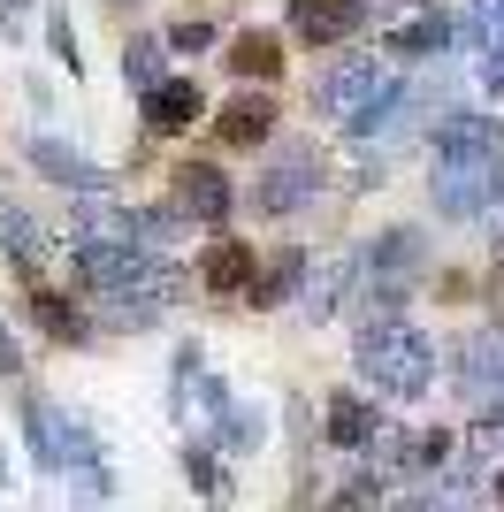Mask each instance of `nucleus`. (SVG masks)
<instances>
[{
    "instance_id": "obj_1",
    "label": "nucleus",
    "mask_w": 504,
    "mask_h": 512,
    "mask_svg": "<svg viewBox=\"0 0 504 512\" xmlns=\"http://www.w3.org/2000/svg\"><path fill=\"white\" fill-rule=\"evenodd\" d=\"M497 161H504V123H497V115H443V130H436V176H428L436 214L474 222V214L497 199Z\"/></svg>"
},
{
    "instance_id": "obj_2",
    "label": "nucleus",
    "mask_w": 504,
    "mask_h": 512,
    "mask_svg": "<svg viewBox=\"0 0 504 512\" xmlns=\"http://www.w3.org/2000/svg\"><path fill=\"white\" fill-rule=\"evenodd\" d=\"M352 367H359V383L382 390V398H420L436 383V337L413 329L405 314H375L352 344Z\"/></svg>"
},
{
    "instance_id": "obj_3",
    "label": "nucleus",
    "mask_w": 504,
    "mask_h": 512,
    "mask_svg": "<svg viewBox=\"0 0 504 512\" xmlns=\"http://www.w3.org/2000/svg\"><path fill=\"white\" fill-rule=\"evenodd\" d=\"M314 199H321V161L314 153H275L268 169L245 184V207L260 214V222H283V214L314 207Z\"/></svg>"
},
{
    "instance_id": "obj_4",
    "label": "nucleus",
    "mask_w": 504,
    "mask_h": 512,
    "mask_svg": "<svg viewBox=\"0 0 504 512\" xmlns=\"http://www.w3.org/2000/svg\"><path fill=\"white\" fill-rule=\"evenodd\" d=\"M382 85H390V62H382V54H336V62L314 77V115H329V123H352V115L375 100Z\"/></svg>"
},
{
    "instance_id": "obj_5",
    "label": "nucleus",
    "mask_w": 504,
    "mask_h": 512,
    "mask_svg": "<svg viewBox=\"0 0 504 512\" xmlns=\"http://www.w3.org/2000/svg\"><path fill=\"white\" fill-rule=\"evenodd\" d=\"M168 192H176V207H184V222H207V230H222L230 222V207H237V184L214 161H176V176H168Z\"/></svg>"
},
{
    "instance_id": "obj_6",
    "label": "nucleus",
    "mask_w": 504,
    "mask_h": 512,
    "mask_svg": "<svg viewBox=\"0 0 504 512\" xmlns=\"http://www.w3.org/2000/svg\"><path fill=\"white\" fill-rule=\"evenodd\" d=\"M306 268H314V260H306V245H275L268 260H252V276H245V291H237V299H245L252 314H275V306H291L298 291H306Z\"/></svg>"
},
{
    "instance_id": "obj_7",
    "label": "nucleus",
    "mask_w": 504,
    "mask_h": 512,
    "mask_svg": "<svg viewBox=\"0 0 504 512\" xmlns=\"http://www.w3.org/2000/svg\"><path fill=\"white\" fill-rule=\"evenodd\" d=\"M367 0H291V39L298 46H344L367 31Z\"/></svg>"
},
{
    "instance_id": "obj_8",
    "label": "nucleus",
    "mask_w": 504,
    "mask_h": 512,
    "mask_svg": "<svg viewBox=\"0 0 504 512\" xmlns=\"http://www.w3.org/2000/svg\"><path fill=\"white\" fill-rule=\"evenodd\" d=\"M23 161H31V169L46 176V184H62V192H107V184H115V176L100 169V161H92V153H77V146H62V138H31V146H23Z\"/></svg>"
},
{
    "instance_id": "obj_9",
    "label": "nucleus",
    "mask_w": 504,
    "mask_h": 512,
    "mask_svg": "<svg viewBox=\"0 0 504 512\" xmlns=\"http://www.w3.org/2000/svg\"><path fill=\"white\" fill-rule=\"evenodd\" d=\"M275 115H283V107H275L268 92H237V100L214 115V146L222 153H260L275 138Z\"/></svg>"
},
{
    "instance_id": "obj_10",
    "label": "nucleus",
    "mask_w": 504,
    "mask_h": 512,
    "mask_svg": "<svg viewBox=\"0 0 504 512\" xmlns=\"http://www.w3.org/2000/svg\"><path fill=\"white\" fill-rule=\"evenodd\" d=\"M138 100H146V130H153V138H176V130H191L199 115H207L199 77H161V85H146Z\"/></svg>"
},
{
    "instance_id": "obj_11",
    "label": "nucleus",
    "mask_w": 504,
    "mask_h": 512,
    "mask_svg": "<svg viewBox=\"0 0 504 512\" xmlns=\"http://www.w3.org/2000/svg\"><path fill=\"white\" fill-rule=\"evenodd\" d=\"M375 428H382V413L367 406L359 390H329V406H321V436H329V444L367 451V444H375Z\"/></svg>"
},
{
    "instance_id": "obj_12",
    "label": "nucleus",
    "mask_w": 504,
    "mask_h": 512,
    "mask_svg": "<svg viewBox=\"0 0 504 512\" xmlns=\"http://www.w3.org/2000/svg\"><path fill=\"white\" fill-rule=\"evenodd\" d=\"M352 283H359V253H329L321 260V276L306 268V321H329V314H344V299H352Z\"/></svg>"
},
{
    "instance_id": "obj_13",
    "label": "nucleus",
    "mask_w": 504,
    "mask_h": 512,
    "mask_svg": "<svg viewBox=\"0 0 504 512\" xmlns=\"http://www.w3.org/2000/svg\"><path fill=\"white\" fill-rule=\"evenodd\" d=\"M252 260H260V253H252L245 237H214L207 253H199V283H207L214 299H237L245 276H252Z\"/></svg>"
},
{
    "instance_id": "obj_14",
    "label": "nucleus",
    "mask_w": 504,
    "mask_h": 512,
    "mask_svg": "<svg viewBox=\"0 0 504 512\" xmlns=\"http://www.w3.org/2000/svg\"><path fill=\"white\" fill-rule=\"evenodd\" d=\"M230 69L245 77V85H275V77H283V39H275V31H237L230 39Z\"/></svg>"
},
{
    "instance_id": "obj_15",
    "label": "nucleus",
    "mask_w": 504,
    "mask_h": 512,
    "mask_svg": "<svg viewBox=\"0 0 504 512\" xmlns=\"http://www.w3.org/2000/svg\"><path fill=\"white\" fill-rule=\"evenodd\" d=\"M420 253H428V245H420V230H382L375 245H367V253H359V268H367V276H413L420 268Z\"/></svg>"
},
{
    "instance_id": "obj_16",
    "label": "nucleus",
    "mask_w": 504,
    "mask_h": 512,
    "mask_svg": "<svg viewBox=\"0 0 504 512\" xmlns=\"http://www.w3.org/2000/svg\"><path fill=\"white\" fill-rule=\"evenodd\" d=\"M31 321H39L54 344H84V314L69 306V291H46V283H31Z\"/></svg>"
},
{
    "instance_id": "obj_17",
    "label": "nucleus",
    "mask_w": 504,
    "mask_h": 512,
    "mask_svg": "<svg viewBox=\"0 0 504 512\" xmlns=\"http://www.w3.org/2000/svg\"><path fill=\"white\" fill-rule=\"evenodd\" d=\"M451 39H459V23H451V16L436 8V16H413V23H398V31H390L382 46H390V54H443Z\"/></svg>"
},
{
    "instance_id": "obj_18",
    "label": "nucleus",
    "mask_w": 504,
    "mask_h": 512,
    "mask_svg": "<svg viewBox=\"0 0 504 512\" xmlns=\"http://www.w3.org/2000/svg\"><path fill=\"white\" fill-rule=\"evenodd\" d=\"M474 390H504V329H474L466 337V367H459Z\"/></svg>"
},
{
    "instance_id": "obj_19",
    "label": "nucleus",
    "mask_w": 504,
    "mask_h": 512,
    "mask_svg": "<svg viewBox=\"0 0 504 512\" xmlns=\"http://www.w3.org/2000/svg\"><path fill=\"white\" fill-rule=\"evenodd\" d=\"M0 253L16 260V268H31V260H39V214L16 207V199H0Z\"/></svg>"
},
{
    "instance_id": "obj_20",
    "label": "nucleus",
    "mask_w": 504,
    "mask_h": 512,
    "mask_svg": "<svg viewBox=\"0 0 504 512\" xmlns=\"http://www.w3.org/2000/svg\"><path fill=\"white\" fill-rule=\"evenodd\" d=\"M161 54H168V39H130V46H123V85H130V92L161 85V77H168Z\"/></svg>"
},
{
    "instance_id": "obj_21",
    "label": "nucleus",
    "mask_w": 504,
    "mask_h": 512,
    "mask_svg": "<svg viewBox=\"0 0 504 512\" xmlns=\"http://www.w3.org/2000/svg\"><path fill=\"white\" fill-rule=\"evenodd\" d=\"M214 436H222V451H260V436H268V421H260V413L252 406H222V421H214Z\"/></svg>"
},
{
    "instance_id": "obj_22",
    "label": "nucleus",
    "mask_w": 504,
    "mask_h": 512,
    "mask_svg": "<svg viewBox=\"0 0 504 512\" xmlns=\"http://www.w3.org/2000/svg\"><path fill=\"white\" fill-rule=\"evenodd\" d=\"M459 39L474 46V54H489V46H504V0H474L459 23Z\"/></svg>"
},
{
    "instance_id": "obj_23",
    "label": "nucleus",
    "mask_w": 504,
    "mask_h": 512,
    "mask_svg": "<svg viewBox=\"0 0 504 512\" xmlns=\"http://www.w3.org/2000/svg\"><path fill=\"white\" fill-rule=\"evenodd\" d=\"M184 482H191V497H207V505L230 497V482H222V467H214V451H199V444H184Z\"/></svg>"
},
{
    "instance_id": "obj_24",
    "label": "nucleus",
    "mask_w": 504,
    "mask_h": 512,
    "mask_svg": "<svg viewBox=\"0 0 504 512\" xmlns=\"http://www.w3.org/2000/svg\"><path fill=\"white\" fill-rule=\"evenodd\" d=\"M46 54H54V62H62V69H84V54H77V23H69L62 8L46 16Z\"/></svg>"
},
{
    "instance_id": "obj_25",
    "label": "nucleus",
    "mask_w": 504,
    "mask_h": 512,
    "mask_svg": "<svg viewBox=\"0 0 504 512\" xmlns=\"http://www.w3.org/2000/svg\"><path fill=\"white\" fill-rule=\"evenodd\" d=\"M207 46H214V23H207V16L168 23V54H207Z\"/></svg>"
},
{
    "instance_id": "obj_26",
    "label": "nucleus",
    "mask_w": 504,
    "mask_h": 512,
    "mask_svg": "<svg viewBox=\"0 0 504 512\" xmlns=\"http://www.w3.org/2000/svg\"><path fill=\"white\" fill-rule=\"evenodd\" d=\"M382 474H352V482H344V490H336V505H382Z\"/></svg>"
},
{
    "instance_id": "obj_27",
    "label": "nucleus",
    "mask_w": 504,
    "mask_h": 512,
    "mask_svg": "<svg viewBox=\"0 0 504 512\" xmlns=\"http://www.w3.org/2000/svg\"><path fill=\"white\" fill-rule=\"evenodd\" d=\"M16 367H23V352H16V329H8V314H0V383H16Z\"/></svg>"
},
{
    "instance_id": "obj_28",
    "label": "nucleus",
    "mask_w": 504,
    "mask_h": 512,
    "mask_svg": "<svg viewBox=\"0 0 504 512\" xmlns=\"http://www.w3.org/2000/svg\"><path fill=\"white\" fill-rule=\"evenodd\" d=\"M482 92H489V100H504V46H489V54H482Z\"/></svg>"
},
{
    "instance_id": "obj_29",
    "label": "nucleus",
    "mask_w": 504,
    "mask_h": 512,
    "mask_svg": "<svg viewBox=\"0 0 504 512\" xmlns=\"http://www.w3.org/2000/svg\"><path fill=\"white\" fill-rule=\"evenodd\" d=\"M23 16H31V0H0V31H8V39L23 31Z\"/></svg>"
},
{
    "instance_id": "obj_30",
    "label": "nucleus",
    "mask_w": 504,
    "mask_h": 512,
    "mask_svg": "<svg viewBox=\"0 0 504 512\" xmlns=\"http://www.w3.org/2000/svg\"><path fill=\"white\" fill-rule=\"evenodd\" d=\"M489 497H497V505H504V474H497V490H489Z\"/></svg>"
},
{
    "instance_id": "obj_31",
    "label": "nucleus",
    "mask_w": 504,
    "mask_h": 512,
    "mask_svg": "<svg viewBox=\"0 0 504 512\" xmlns=\"http://www.w3.org/2000/svg\"><path fill=\"white\" fill-rule=\"evenodd\" d=\"M115 8H130V0H115Z\"/></svg>"
}]
</instances>
